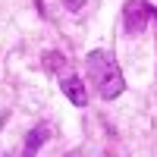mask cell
Masks as SVG:
<instances>
[{
  "mask_svg": "<svg viewBox=\"0 0 157 157\" xmlns=\"http://www.w3.org/2000/svg\"><path fill=\"white\" fill-rule=\"evenodd\" d=\"M154 16V10L148 0H126L123 6V25H126V35H141L148 29V22Z\"/></svg>",
  "mask_w": 157,
  "mask_h": 157,
  "instance_id": "2",
  "label": "cell"
},
{
  "mask_svg": "<svg viewBox=\"0 0 157 157\" xmlns=\"http://www.w3.org/2000/svg\"><path fill=\"white\" fill-rule=\"evenodd\" d=\"M82 3H85V0H66V6H69L72 13H78V10H82Z\"/></svg>",
  "mask_w": 157,
  "mask_h": 157,
  "instance_id": "5",
  "label": "cell"
},
{
  "mask_svg": "<svg viewBox=\"0 0 157 157\" xmlns=\"http://www.w3.org/2000/svg\"><path fill=\"white\" fill-rule=\"evenodd\" d=\"M44 138H47V129H44V126H41V129H32V132H29V145H25V157H32L35 148H41Z\"/></svg>",
  "mask_w": 157,
  "mask_h": 157,
  "instance_id": "4",
  "label": "cell"
},
{
  "mask_svg": "<svg viewBox=\"0 0 157 157\" xmlns=\"http://www.w3.org/2000/svg\"><path fill=\"white\" fill-rule=\"evenodd\" d=\"M60 88H63V94H66L72 104H78V107L88 101V91H85V85H82V78L72 75V72H66V75L60 78Z\"/></svg>",
  "mask_w": 157,
  "mask_h": 157,
  "instance_id": "3",
  "label": "cell"
},
{
  "mask_svg": "<svg viewBox=\"0 0 157 157\" xmlns=\"http://www.w3.org/2000/svg\"><path fill=\"white\" fill-rule=\"evenodd\" d=\"M85 66H88L91 85L98 88V94L104 101H113V98L123 94L126 82H123V69H120V63H116L113 54H107V50H91L85 57Z\"/></svg>",
  "mask_w": 157,
  "mask_h": 157,
  "instance_id": "1",
  "label": "cell"
}]
</instances>
